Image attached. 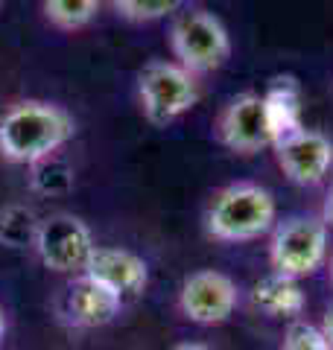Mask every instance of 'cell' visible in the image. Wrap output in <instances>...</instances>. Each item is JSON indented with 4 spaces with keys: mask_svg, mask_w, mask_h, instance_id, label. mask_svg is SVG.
I'll list each match as a JSON object with an SVG mask.
<instances>
[{
    "mask_svg": "<svg viewBox=\"0 0 333 350\" xmlns=\"http://www.w3.org/2000/svg\"><path fill=\"white\" fill-rule=\"evenodd\" d=\"M73 117L62 105L27 100L0 117V155L12 163H41L73 137Z\"/></svg>",
    "mask_w": 333,
    "mask_h": 350,
    "instance_id": "6da1fadb",
    "label": "cell"
},
{
    "mask_svg": "<svg viewBox=\"0 0 333 350\" xmlns=\"http://www.w3.org/2000/svg\"><path fill=\"white\" fill-rule=\"evenodd\" d=\"M275 225L272 193L251 181L228 184L208 207V234L222 243H249Z\"/></svg>",
    "mask_w": 333,
    "mask_h": 350,
    "instance_id": "7a4b0ae2",
    "label": "cell"
},
{
    "mask_svg": "<svg viewBox=\"0 0 333 350\" xmlns=\"http://www.w3.org/2000/svg\"><path fill=\"white\" fill-rule=\"evenodd\" d=\"M170 47L182 68L193 76L222 68L231 56L228 29L222 27V21L214 12H205V9H190L173 21Z\"/></svg>",
    "mask_w": 333,
    "mask_h": 350,
    "instance_id": "3957f363",
    "label": "cell"
},
{
    "mask_svg": "<svg viewBox=\"0 0 333 350\" xmlns=\"http://www.w3.org/2000/svg\"><path fill=\"white\" fill-rule=\"evenodd\" d=\"M140 108L152 126H170L199 103V85L179 62H149L140 73Z\"/></svg>",
    "mask_w": 333,
    "mask_h": 350,
    "instance_id": "277c9868",
    "label": "cell"
},
{
    "mask_svg": "<svg viewBox=\"0 0 333 350\" xmlns=\"http://www.w3.org/2000/svg\"><path fill=\"white\" fill-rule=\"evenodd\" d=\"M328 257V225L316 216H293L275 228L269 260L275 275L307 278Z\"/></svg>",
    "mask_w": 333,
    "mask_h": 350,
    "instance_id": "5b68a950",
    "label": "cell"
},
{
    "mask_svg": "<svg viewBox=\"0 0 333 350\" xmlns=\"http://www.w3.org/2000/svg\"><path fill=\"white\" fill-rule=\"evenodd\" d=\"M36 251L41 262L50 271H82L88 269V260L97 251L91 228H88L79 216L71 213H53L41 219L38 237H36Z\"/></svg>",
    "mask_w": 333,
    "mask_h": 350,
    "instance_id": "8992f818",
    "label": "cell"
},
{
    "mask_svg": "<svg viewBox=\"0 0 333 350\" xmlns=\"http://www.w3.org/2000/svg\"><path fill=\"white\" fill-rule=\"evenodd\" d=\"M278 167L284 170V175L301 187L319 184L328 175L333 163V144L330 137H325L316 129H298L293 135H286L284 140H278L272 146Z\"/></svg>",
    "mask_w": 333,
    "mask_h": 350,
    "instance_id": "52a82bcc",
    "label": "cell"
},
{
    "mask_svg": "<svg viewBox=\"0 0 333 350\" xmlns=\"http://www.w3.org/2000/svg\"><path fill=\"white\" fill-rule=\"evenodd\" d=\"M182 312L196 324H222L237 306V286L222 271L205 269L184 280L179 295Z\"/></svg>",
    "mask_w": 333,
    "mask_h": 350,
    "instance_id": "ba28073f",
    "label": "cell"
},
{
    "mask_svg": "<svg viewBox=\"0 0 333 350\" xmlns=\"http://www.w3.org/2000/svg\"><path fill=\"white\" fill-rule=\"evenodd\" d=\"M219 140L240 155H251L263 146H272L260 94H240L237 100L228 103V108L219 117Z\"/></svg>",
    "mask_w": 333,
    "mask_h": 350,
    "instance_id": "9c48e42d",
    "label": "cell"
},
{
    "mask_svg": "<svg viewBox=\"0 0 333 350\" xmlns=\"http://www.w3.org/2000/svg\"><path fill=\"white\" fill-rule=\"evenodd\" d=\"M85 275L99 280L111 292H117L120 298H126V295H140L147 289L149 269H147V262H143V257L132 254L126 248H99L97 245L91 260H88Z\"/></svg>",
    "mask_w": 333,
    "mask_h": 350,
    "instance_id": "30bf717a",
    "label": "cell"
},
{
    "mask_svg": "<svg viewBox=\"0 0 333 350\" xmlns=\"http://www.w3.org/2000/svg\"><path fill=\"white\" fill-rule=\"evenodd\" d=\"M123 310V298L99 280L79 275L64 295V315L73 327H103L114 321Z\"/></svg>",
    "mask_w": 333,
    "mask_h": 350,
    "instance_id": "8fae6325",
    "label": "cell"
},
{
    "mask_svg": "<svg viewBox=\"0 0 333 350\" xmlns=\"http://www.w3.org/2000/svg\"><path fill=\"white\" fill-rule=\"evenodd\" d=\"M263 111L266 123H269L272 146L278 140H284L286 135L304 129L301 126V88L293 76H278L269 85V91L263 94Z\"/></svg>",
    "mask_w": 333,
    "mask_h": 350,
    "instance_id": "7c38bea8",
    "label": "cell"
},
{
    "mask_svg": "<svg viewBox=\"0 0 333 350\" xmlns=\"http://www.w3.org/2000/svg\"><path fill=\"white\" fill-rule=\"evenodd\" d=\"M254 304L275 319H295L304 312V292L293 278L269 275L254 283Z\"/></svg>",
    "mask_w": 333,
    "mask_h": 350,
    "instance_id": "4fadbf2b",
    "label": "cell"
},
{
    "mask_svg": "<svg viewBox=\"0 0 333 350\" xmlns=\"http://www.w3.org/2000/svg\"><path fill=\"white\" fill-rule=\"evenodd\" d=\"M38 225H41V219L29 207L9 204L0 211V243L9 248H24V245L36 248Z\"/></svg>",
    "mask_w": 333,
    "mask_h": 350,
    "instance_id": "5bb4252c",
    "label": "cell"
},
{
    "mask_svg": "<svg viewBox=\"0 0 333 350\" xmlns=\"http://www.w3.org/2000/svg\"><path fill=\"white\" fill-rule=\"evenodd\" d=\"M97 0H50L44 3V15L59 29H82L97 18Z\"/></svg>",
    "mask_w": 333,
    "mask_h": 350,
    "instance_id": "9a60e30c",
    "label": "cell"
},
{
    "mask_svg": "<svg viewBox=\"0 0 333 350\" xmlns=\"http://www.w3.org/2000/svg\"><path fill=\"white\" fill-rule=\"evenodd\" d=\"M117 15L126 21H135V24H147V21H158L164 15L182 9L179 0H117L114 3Z\"/></svg>",
    "mask_w": 333,
    "mask_h": 350,
    "instance_id": "2e32d148",
    "label": "cell"
},
{
    "mask_svg": "<svg viewBox=\"0 0 333 350\" xmlns=\"http://www.w3.org/2000/svg\"><path fill=\"white\" fill-rule=\"evenodd\" d=\"M284 350H333V347H330L328 338L321 336V330H316V327L295 324L284 338Z\"/></svg>",
    "mask_w": 333,
    "mask_h": 350,
    "instance_id": "e0dca14e",
    "label": "cell"
},
{
    "mask_svg": "<svg viewBox=\"0 0 333 350\" xmlns=\"http://www.w3.org/2000/svg\"><path fill=\"white\" fill-rule=\"evenodd\" d=\"M321 222H325L328 228H333V187H330L328 199H325V211H321Z\"/></svg>",
    "mask_w": 333,
    "mask_h": 350,
    "instance_id": "ac0fdd59",
    "label": "cell"
},
{
    "mask_svg": "<svg viewBox=\"0 0 333 350\" xmlns=\"http://www.w3.org/2000/svg\"><path fill=\"white\" fill-rule=\"evenodd\" d=\"M321 336L330 342V347H333V306L328 310V315H325V324H321Z\"/></svg>",
    "mask_w": 333,
    "mask_h": 350,
    "instance_id": "d6986e66",
    "label": "cell"
},
{
    "mask_svg": "<svg viewBox=\"0 0 333 350\" xmlns=\"http://www.w3.org/2000/svg\"><path fill=\"white\" fill-rule=\"evenodd\" d=\"M173 350H210L205 345H199V342H182V345H175Z\"/></svg>",
    "mask_w": 333,
    "mask_h": 350,
    "instance_id": "ffe728a7",
    "label": "cell"
},
{
    "mask_svg": "<svg viewBox=\"0 0 333 350\" xmlns=\"http://www.w3.org/2000/svg\"><path fill=\"white\" fill-rule=\"evenodd\" d=\"M3 333H6V321H3V312H0V338H3Z\"/></svg>",
    "mask_w": 333,
    "mask_h": 350,
    "instance_id": "44dd1931",
    "label": "cell"
},
{
    "mask_svg": "<svg viewBox=\"0 0 333 350\" xmlns=\"http://www.w3.org/2000/svg\"><path fill=\"white\" fill-rule=\"evenodd\" d=\"M330 278H333V262H330Z\"/></svg>",
    "mask_w": 333,
    "mask_h": 350,
    "instance_id": "7402d4cb",
    "label": "cell"
}]
</instances>
